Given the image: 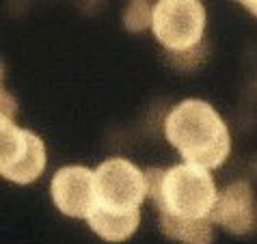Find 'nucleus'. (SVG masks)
Returning <instances> with one entry per match:
<instances>
[{
  "label": "nucleus",
  "instance_id": "obj_1",
  "mask_svg": "<svg viewBox=\"0 0 257 244\" xmlns=\"http://www.w3.org/2000/svg\"><path fill=\"white\" fill-rule=\"evenodd\" d=\"M164 134L180 156L203 169H218L231 152L229 128L203 99H184L164 119Z\"/></svg>",
  "mask_w": 257,
  "mask_h": 244
},
{
  "label": "nucleus",
  "instance_id": "obj_2",
  "mask_svg": "<svg viewBox=\"0 0 257 244\" xmlns=\"http://www.w3.org/2000/svg\"><path fill=\"white\" fill-rule=\"evenodd\" d=\"M149 197L158 212L180 218H212L218 201L216 184L208 169L184 162L167 171L147 169Z\"/></svg>",
  "mask_w": 257,
  "mask_h": 244
},
{
  "label": "nucleus",
  "instance_id": "obj_3",
  "mask_svg": "<svg viewBox=\"0 0 257 244\" xmlns=\"http://www.w3.org/2000/svg\"><path fill=\"white\" fill-rule=\"evenodd\" d=\"M149 197L147 175L125 158H108L95 169L93 210L137 212Z\"/></svg>",
  "mask_w": 257,
  "mask_h": 244
},
{
  "label": "nucleus",
  "instance_id": "obj_4",
  "mask_svg": "<svg viewBox=\"0 0 257 244\" xmlns=\"http://www.w3.org/2000/svg\"><path fill=\"white\" fill-rule=\"evenodd\" d=\"M154 35L169 52H184L201 44L205 9L201 0H158L154 5Z\"/></svg>",
  "mask_w": 257,
  "mask_h": 244
},
{
  "label": "nucleus",
  "instance_id": "obj_5",
  "mask_svg": "<svg viewBox=\"0 0 257 244\" xmlns=\"http://www.w3.org/2000/svg\"><path fill=\"white\" fill-rule=\"evenodd\" d=\"M46 169L44 141L9 117L0 119V175L16 184L35 182Z\"/></svg>",
  "mask_w": 257,
  "mask_h": 244
},
{
  "label": "nucleus",
  "instance_id": "obj_6",
  "mask_svg": "<svg viewBox=\"0 0 257 244\" xmlns=\"http://www.w3.org/2000/svg\"><path fill=\"white\" fill-rule=\"evenodd\" d=\"M52 201L71 218H89L95 205V171L87 167H63L50 184Z\"/></svg>",
  "mask_w": 257,
  "mask_h": 244
},
{
  "label": "nucleus",
  "instance_id": "obj_7",
  "mask_svg": "<svg viewBox=\"0 0 257 244\" xmlns=\"http://www.w3.org/2000/svg\"><path fill=\"white\" fill-rule=\"evenodd\" d=\"M214 225L225 227L235 235H244L253 229L255 210H253V190L246 182H233L223 192H218V201L212 210Z\"/></svg>",
  "mask_w": 257,
  "mask_h": 244
},
{
  "label": "nucleus",
  "instance_id": "obj_8",
  "mask_svg": "<svg viewBox=\"0 0 257 244\" xmlns=\"http://www.w3.org/2000/svg\"><path fill=\"white\" fill-rule=\"evenodd\" d=\"M89 227L106 242H125L132 238L141 222V210L137 212H108V210H91Z\"/></svg>",
  "mask_w": 257,
  "mask_h": 244
},
{
  "label": "nucleus",
  "instance_id": "obj_9",
  "mask_svg": "<svg viewBox=\"0 0 257 244\" xmlns=\"http://www.w3.org/2000/svg\"><path fill=\"white\" fill-rule=\"evenodd\" d=\"M214 220L208 218H180L160 212V229L171 240L182 244H212L214 238Z\"/></svg>",
  "mask_w": 257,
  "mask_h": 244
},
{
  "label": "nucleus",
  "instance_id": "obj_10",
  "mask_svg": "<svg viewBox=\"0 0 257 244\" xmlns=\"http://www.w3.org/2000/svg\"><path fill=\"white\" fill-rule=\"evenodd\" d=\"M154 22V7L149 3H130L123 13V26L130 33H141Z\"/></svg>",
  "mask_w": 257,
  "mask_h": 244
},
{
  "label": "nucleus",
  "instance_id": "obj_11",
  "mask_svg": "<svg viewBox=\"0 0 257 244\" xmlns=\"http://www.w3.org/2000/svg\"><path fill=\"white\" fill-rule=\"evenodd\" d=\"M203 56H205V48L203 44H199L197 48L184 50V52H169V61L182 69H192L203 61Z\"/></svg>",
  "mask_w": 257,
  "mask_h": 244
},
{
  "label": "nucleus",
  "instance_id": "obj_12",
  "mask_svg": "<svg viewBox=\"0 0 257 244\" xmlns=\"http://www.w3.org/2000/svg\"><path fill=\"white\" fill-rule=\"evenodd\" d=\"M0 99H3V117L13 119V114H16V110H18L16 99H13L5 89H3V95H0Z\"/></svg>",
  "mask_w": 257,
  "mask_h": 244
},
{
  "label": "nucleus",
  "instance_id": "obj_13",
  "mask_svg": "<svg viewBox=\"0 0 257 244\" xmlns=\"http://www.w3.org/2000/svg\"><path fill=\"white\" fill-rule=\"evenodd\" d=\"M238 3H240V5H244V7H246V9H248V11H251V13H253V16L257 18V0H238Z\"/></svg>",
  "mask_w": 257,
  "mask_h": 244
},
{
  "label": "nucleus",
  "instance_id": "obj_14",
  "mask_svg": "<svg viewBox=\"0 0 257 244\" xmlns=\"http://www.w3.org/2000/svg\"><path fill=\"white\" fill-rule=\"evenodd\" d=\"M130 3H149V0H130Z\"/></svg>",
  "mask_w": 257,
  "mask_h": 244
}]
</instances>
